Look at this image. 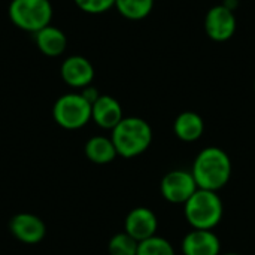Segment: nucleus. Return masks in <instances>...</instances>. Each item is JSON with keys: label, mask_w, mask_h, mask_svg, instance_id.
Returning a JSON list of instances; mask_svg holds the SVG:
<instances>
[{"label": "nucleus", "mask_w": 255, "mask_h": 255, "mask_svg": "<svg viewBox=\"0 0 255 255\" xmlns=\"http://www.w3.org/2000/svg\"><path fill=\"white\" fill-rule=\"evenodd\" d=\"M158 220L154 211L145 206L131 209L124 220V232L137 242L146 241L157 235Z\"/></svg>", "instance_id": "nucleus-8"}, {"label": "nucleus", "mask_w": 255, "mask_h": 255, "mask_svg": "<svg viewBox=\"0 0 255 255\" xmlns=\"http://www.w3.org/2000/svg\"><path fill=\"white\" fill-rule=\"evenodd\" d=\"M37 49L46 57H60L67 48V37L58 27L46 25L33 34Z\"/></svg>", "instance_id": "nucleus-13"}, {"label": "nucleus", "mask_w": 255, "mask_h": 255, "mask_svg": "<svg viewBox=\"0 0 255 255\" xmlns=\"http://www.w3.org/2000/svg\"><path fill=\"white\" fill-rule=\"evenodd\" d=\"M81 94H82V97H84L88 103H91V105L102 96V94L99 93V90H97L96 87H93V85H88V87L82 88Z\"/></svg>", "instance_id": "nucleus-20"}, {"label": "nucleus", "mask_w": 255, "mask_h": 255, "mask_svg": "<svg viewBox=\"0 0 255 255\" xmlns=\"http://www.w3.org/2000/svg\"><path fill=\"white\" fill-rule=\"evenodd\" d=\"M236 16L233 9L226 4H217L211 7L205 18L206 34L215 42H226L232 39L236 31Z\"/></svg>", "instance_id": "nucleus-7"}, {"label": "nucleus", "mask_w": 255, "mask_h": 255, "mask_svg": "<svg viewBox=\"0 0 255 255\" xmlns=\"http://www.w3.org/2000/svg\"><path fill=\"white\" fill-rule=\"evenodd\" d=\"M120 157L133 158L143 154L152 143V128L143 118L124 117L111 136Z\"/></svg>", "instance_id": "nucleus-2"}, {"label": "nucleus", "mask_w": 255, "mask_h": 255, "mask_svg": "<svg viewBox=\"0 0 255 255\" xmlns=\"http://www.w3.org/2000/svg\"><path fill=\"white\" fill-rule=\"evenodd\" d=\"M52 13L49 0H10L7 7L10 22L33 34L51 24Z\"/></svg>", "instance_id": "nucleus-4"}, {"label": "nucleus", "mask_w": 255, "mask_h": 255, "mask_svg": "<svg viewBox=\"0 0 255 255\" xmlns=\"http://www.w3.org/2000/svg\"><path fill=\"white\" fill-rule=\"evenodd\" d=\"M221 255H242V254H236V253H229V254H221Z\"/></svg>", "instance_id": "nucleus-21"}, {"label": "nucleus", "mask_w": 255, "mask_h": 255, "mask_svg": "<svg viewBox=\"0 0 255 255\" xmlns=\"http://www.w3.org/2000/svg\"><path fill=\"white\" fill-rule=\"evenodd\" d=\"M173 131L175 136L182 142H196L205 131V121L197 112L185 111L175 118Z\"/></svg>", "instance_id": "nucleus-14"}, {"label": "nucleus", "mask_w": 255, "mask_h": 255, "mask_svg": "<svg viewBox=\"0 0 255 255\" xmlns=\"http://www.w3.org/2000/svg\"><path fill=\"white\" fill-rule=\"evenodd\" d=\"M154 7V0H115V9L127 19L146 18Z\"/></svg>", "instance_id": "nucleus-16"}, {"label": "nucleus", "mask_w": 255, "mask_h": 255, "mask_svg": "<svg viewBox=\"0 0 255 255\" xmlns=\"http://www.w3.org/2000/svg\"><path fill=\"white\" fill-rule=\"evenodd\" d=\"M84 149L87 158L94 164H109L118 155L112 139L106 136H93L87 140Z\"/></svg>", "instance_id": "nucleus-15"}, {"label": "nucleus", "mask_w": 255, "mask_h": 255, "mask_svg": "<svg viewBox=\"0 0 255 255\" xmlns=\"http://www.w3.org/2000/svg\"><path fill=\"white\" fill-rule=\"evenodd\" d=\"M254 91H255V82H254Z\"/></svg>", "instance_id": "nucleus-22"}, {"label": "nucleus", "mask_w": 255, "mask_h": 255, "mask_svg": "<svg viewBox=\"0 0 255 255\" xmlns=\"http://www.w3.org/2000/svg\"><path fill=\"white\" fill-rule=\"evenodd\" d=\"M54 121L64 130H79L91 121V103L81 93H67L52 106Z\"/></svg>", "instance_id": "nucleus-5"}, {"label": "nucleus", "mask_w": 255, "mask_h": 255, "mask_svg": "<svg viewBox=\"0 0 255 255\" xmlns=\"http://www.w3.org/2000/svg\"><path fill=\"white\" fill-rule=\"evenodd\" d=\"M75 4L85 13L99 15L115 7V0H73Z\"/></svg>", "instance_id": "nucleus-19"}, {"label": "nucleus", "mask_w": 255, "mask_h": 255, "mask_svg": "<svg viewBox=\"0 0 255 255\" xmlns=\"http://www.w3.org/2000/svg\"><path fill=\"white\" fill-rule=\"evenodd\" d=\"M9 230L13 238L27 245H36L43 241L46 235L45 223L33 214H16L9 221Z\"/></svg>", "instance_id": "nucleus-9"}, {"label": "nucleus", "mask_w": 255, "mask_h": 255, "mask_svg": "<svg viewBox=\"0 0 255 255\" xmlns=\"http://www.w3.org/2000/svg\"><path fill=\"white\" fill-rule=\"evenodd\" d=\"M60 75L66 85L82 90L91 85L94 79V67L88 58L82 55H70L61 63Z\"/></svg>", "instance_id": "nucleus-10"}, {"label": "nucleus", "mask_w": 255, "mask_h": 255, "mask_svg": "<svg viewBox=\"0 0 255 255\" xmlns=\"http://www.w3.org/2000/svg\"><path fill=\"white\" fill-rule=\"evenodd\" d=\"M191 173L199 188L218 193L232 179L233 164L224 149L208 146L196 155Z\"/></svg>", "instance_id": "nucleus-1"}, {"label": "nucleus", "mask_w": 255, "mask_h": 255, "mask_svg": "<svg viewBox=\"0 0 255 255\" xmlns=\"http://www.w3.org/2000/svg\"><path fill=\"white\" fill-rule=\"evenodd\" d=\"M124 118L120 102L108 94H102L91 105V120L105 130H114Z\"/></svg>", "instance_id": "nucleus-12"}, {"label": "nucleus", "mask_w": 255, "mask_h": 255, "mask_svg": "<svg viewBox=\"0 0 255 255\" xmlns=\"http://www.w3.org/2000/svg\"><path fill=\"white\" fill-rule=\"evenodd\" d=\"M199 190L191 170L175 169L167 172L160 182L163 199L172 205H185V202Z\"/></svg>", "instance_id": "nucleus-6"}, {"label": "nucleus", "mask_w": 255, "mask_h": 255, "mask_svg": "<svg viewBox=\"0 0 255 255\" xmlns=\"http://www.w3.org/2000/svg\"><path fill=\"white\" fill-rule=\"evenodd\" d=\"M136 255H176L175 248L172 244L161 238V236H152L146 241L139 242L137 247V254Z\"/></svg>", "instance_id": "nucleus-18"}, {"label": "nucleus", "mask_w": 255, "mask_h": 255, "mask_svg": "<svg viewBox=\"0 0 255 255\" xmlns=\"http://www.w3.org/2000/svg\"><path fill=\"white\" fill-rule=\"evenodd\" d=\"M139 242L133 239L126 232L117 233L111 238L108 244L109 255H136L137 254Z\"/></svg>", "instance_id": "nucleus-17"}, {"label": "nucleus", "mask_w": 255, "mask_h": 255, "mask_svg": "<svg viewBox=\"0 0 255 255\" xmlns=\"http://www.w3.org/2000/svg\"><path fill=\"white\" fill-rule=\"evenodd\" d=\"M184 255H221V241L214 230H196L187 233L181 242Z\"/></svg>", "instance_id": "nucleus-11"}, {"label": "nucleus", "mask_w": 255, "mask_h": 255, "mask_svg": "<svg viewBox=\"0 0 255 255\" xmlns=\"http://www.w3.org/2000/svg\"><path fill=\"white\" fill-rule=\"evenodd\" d=\"M184 215L196 230H214L223 220L224 205L218 193L199 188L184 205Z\"/></svg>", "instance_id": "nucleus-3"}]
</instances>
